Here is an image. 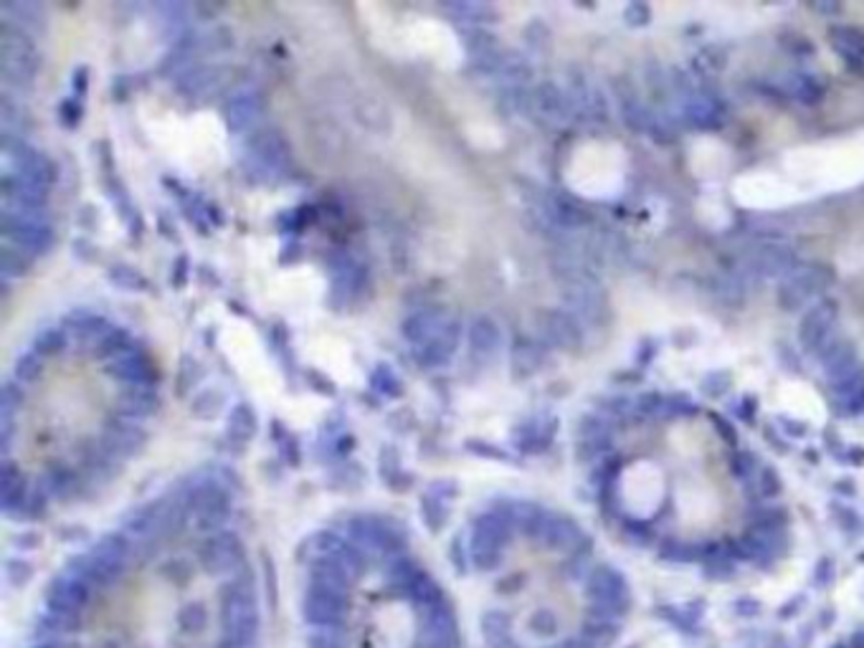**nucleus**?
<instances>
[{"instance_id": "20e7f679", "label": "nucleus", "mask_w": 864, "mask_h": 648, "mask_svg": "<svg viewBox=\"0 0 864 648\" xmlns=\"http://www.w3.org/2000/svg\"><path fill=\"white\" fill-rule=\"evenodd\" d=\"M3 244H11L31 259L46 256L57 244L51 213H0Z\"/></svg>"}, {"instance_id": "1a4fd4ad", "label": "nucleus", "mask_w": 864, "mask_h": 648, "mask_svg": "<svg viewBox=\"0 0 864 648\" xmlns=\"http://www.w3.org/2000/svg\"><path fill=\"white\" fill-rule=\"evenodd\" d=\"M105 370L109 378L120 382L122 388H139V386L155 388V382H158V370H155V365L147 360L137 347L124 353L122 357H117V360L107 363Z\"/></svg>"}, {"instance_id": "5701e85b", "label": "nucleus", "mask_w": 864, "mask_h": 648, "mask_svg": "<svg viewBox=\"0 0 864 648\" xmlns=\"http://www.w3.org/2000/svg\"><path fill=\"white\" fill-rule=\"evenodd\" d=\"M200 380H204V365H200L198 357L183 355L175 375V393L181 398L188 395L191 390H196L200 386Z\"/></svg>"}, {"instance_id": "412c9836", "label": "nucleus", "mask_w": 864, "mask_h": 648, "mask_svg": "<svg viewBox=\"0 0 864 648\" xmlns=\"http://www.w3.org/2000/svg\"><path fill=\"white\" fill-rule=\"evenodd\" d=\"M3 15L8 23H13V26H19L23 30H38L46 26V13L44 8L38 3H26V0H15V3H5L3 5Z\"/></svg>"}, {"instance_id": "0eeeda50", "label": "nucleus", "mask_w": 864, "mask_h": 648, "mask_svg": "<svg viewBox=\"0 0 864 648\" xmlns=\"http://www.w3.org/2000/svg\"><path fill=\"white\" fill-rule=\"evenodd\" d=\"M464 330L466 325L457 322V319H449V322L443 325L429 342H424L422 347H414L416 363L422 365V368H443V365H449L459 353V347H462Z\"/></svg>"}, {"instance_id": "f03ea898", "label": "nucleus", "mask_w": 864, "mask_h": 648, "mask_svg": "<svg viewBox=\"0 0 864 648\" xmlns=\"http://www.w3.org/2000/svg\"><path fill=\"white\" fill-rule=\"evenodd\" d=\"M315 537L302 598L309 648H464L441 585L399 529L355 517Z\"/></svg>"}, {"instance_id": "dca6fc26", "label": "nucleus", "mask_w": 864, "mask_h": 648, "mask_svg": "<svg viewBox=\"0 0 864 648\" xmlns=\"http://www.w3.org/2000/svg\"><path fill=\"white\" fill-rule=\"evenodd\" d=\"M441 11L449 15L451 21L459 23V26H482L495 15L492 5L477 3V0H454V3H443Z\"/></svg>"}, {"instance_id": "b1692460", "label": "nucleus", "mask_w": 864, "mask_h": 648, "mask_svg": "<svg viewBox=\"0 0 864 648\" xmlns=\"http://www.w3.org/2000/svg\"><path fill=\"white\" fill-rule=\"evenodd\" d=\"M31 267H34V259H31V256L19 252V248H13L11 244L0 246V274L5 279L26 277Z\"/></svg>"}, {"instance_id": "aec40b11", "label": "nucleus", "mask_w": 864, "mask_h": 648, "mask_svg": "<svg viewBox=\"0 0 864 648\" xmlns=\"http://www.w3.org/2000/svg\"><path fill=\"white\" fill-rule=\"evenodd\" d=\"M109 327L112 325H109L105 317L92 315V311H74V315L66 319V332L74 334L76 340L89 342V345H95Z\"/></svg>"}, {"instance_id": "cd10ccee", "label": "nucleus", "mask_w": 864, "mask_h": 648, "mask_svg": "<svg viewBox=\"0 0 864 648\" xmlns=\"http://www.w3.org/2000/svg\"><path fill=\"white\" fill-rule=\"evenodd\" d=\"M233 30L226 26V23H218V26L208 28L204 36H198V44H200V51L206 53H223L233 49Z\"/></svg>"}, {"instance_id": "c85d7f7f", "label": "nucleus", "mask_w": 864, "mask_h": 648, "mask_svg": "<svg viewBox=\"0 0 864 648\" xmlns=\"http://www.w3.org/2000/svg\"><path fill=\"white\" fill-rule=\"evenodd\" d=\"M23 405V390L15 380H5L3 390H0V418L3 424H11L15 413L21 411Z\"/></svg>"}, {"instance_id": "423d86ee", "label": "nucleus", "mask_w": 864, "mask_h": 648, "mask_svg": "<svg viewBox=\"0 0 864 648\" xmlns=\"http://www.w3.org/2000/svg\"><path fill=\"white\" fill-rule=\"evenodd\" d=\"M223 122L233 135H252L264 124V112H267V99L259 89H239L233 91L221 107Z\"/></svg>"}, {"instance_id": "f8f14e48", "label": "nucleus", "mask_w": 864, "mask_h": 648, "mask_svg": "<svg viewBox=\"0 0 864 648\" xmlns=\"http://www.w3.org/2000/svg\"><path fill=\"white\" fill-rule=\"evenodd\" d=\"M332 271V289L342 299H355L363 292V286L368 284V269H363V264L350 259L348 254H338L330 259Z\"/></svg>"}, {"instance_id": "2f4dec72", "label": "nucleus", "mask_w": 864, "mask_h": 648, "mask_svg": "<svg viewBox=\"0 0 864 648\" xmlns=\"http://www.w3.org/2000/svg\"><path fill=\"white\" fill-rule=\"evenodd\" d=\"M847 648H864V641H857V644H852V646H847Z\"/></svg>"}, {"instance_id": "9d476101", "label": "nucleus", "mask_w": 864, "mask_h": 648, "mask_svg": "<svg viewBox=\"0 0 864 648\" xmlns=\"http://www.w3.org/2000/svg\"><path fill=\"white\" fill-rule=\"evenodd\" d=\"M447 322H449V311L443 304H424V307L411 311V315L403 319L401 334L414 347H422L424 342H429Z\"/></svg>"}, {"instance_id": "ddd939ff", "label": "nucleus", "mask_w": 864, "mask_h": 648, "mask_svg": "<svg viewBox=\"0 0 864 648\" xmlns=\"http://www.w3.org/2000/svg\"><path fill=\"white\" fill-rule=\"evenodd\" d=\"M464 338H466V345H470V350H472V355H479V357H492L502 345L500 325H497L495 319L487 315H474L470 322H466Z\"/></svg>"}, {"instance_id": "c756f323", "label": "nucleus", "mask_w": 864, "mask_h": 648, "mask_svg": "<svg viewBox=\"0 0 864 648\" xmlns=\"http://www.w3.org/2000/svg\"><path fill=\"white\" fill-rule=\"evenodd\" d=\"M59 117H61V122L66 124V127H76V124L82 122V117H84V105L80 99H64L59 105Z\"/></svg>"}, {"instance_id": "4468645a", "label": "nucleus", "mask_w": 864, "mask_h": 648, "mask_svg": "<svg viewBox=\"0 0 864 648\" xmlns=\"http://www.w3.org/2000/svg\"><path fill=\"white\" fill-rule=\"evenodd\" d=\"M158 411V393L150 386L122 388L120 395V416L130 420H145Z\"/></svg>"}, {"instance_id": "9b49d317", "label": "nucleus", "mask_w": 864, "mask_h": 648, "mask_svg": "<svg viewBox=\"0 0 864 648\" xmlns=\"http://www.w3.org/2000/svg\"><path fill=\"white\" fill-rule=\"evenodd\" d=\"M221 82H223L221 69L198 61V64L188 66L183 74L175 76V91L188 99H204L211 97V94L221 87Z\"/></svg>"}, {"instance_id": "a211bd4d", "label": "nucleus", "mask_w": 864, "mask_h": 648, "mask_svg": "<svg viewBox=\"0 0 864 648\" xmlns=\"http://www.w3.org/2000/svg\"><path fill=\"white\" fill-rule=\"evenodd\" d=\"M226 424H229L226 433H229L231 439H236L239 443L252 441L256 431H259V418H256V411L248 403L233 405V408L229 411V418H226Z\"/></svg>"}, {"instance_id": "2eb2a0df", "label": "nucleus", "mask_w": 864, "mask_h": 648, "mask_svg": "<svg viewBox=\"0 0 864 648\" xmlns=\"http://www.w3.org/2000/svg\"><path fill=\"white\" fill-rule=\"evenodd\" d=\"M0 122H3V135L26 137L34 130V117L21 99L11 97V91H3L0 97Z\"/></svg>"}, {"instance_id": "393cba45", "label": "nucleus", "mask_w": 864, "mask_h": 648, "mask_svg": "<svg viewBox=\"0 0 864 648\" xmlns=\"http://www.w3.org/2000/svg\"><path fill=\"white\" fill-rule=\"evenodd\" d=\"M370 388L386 398L403 395V380L399 378V372H396L391 365H384V363L376 365V368L370 370Z\"/></svg>"}, {"instance_id": "bb28decb", "label": "nucleus", "mask_w": 864, "mask_h": 648, "mask_svg": "<svg viewBox=\"0 0 864 648\" xmlns=\"http://www.w3.org/2000/svg\"><path fill=\"white\" fill-rule=\"evenodd\" d=\"M107 277L122 292H147V279L135 267H130V264H112Z\"/></svg>"}, {"instance_id": "4be33fe9", "label": "nucleus", "mask_w": 864, "mask_h": 648, "mask_svg": "<svg viewBox=\"0 0 864 648\" xmlns=\"http://www.w3.org/2000/svg\"><path fill=\"white\" fill-rule=\"evenodd\" d=\"M44 370H46L44 357L36 355L34 350H28V353H23V355L15 357L13 380L19 382V386H34V382H38V380L44 378Z\"/></svg>"}, {"instance_id": "7ed1b4c3", "label": "nucleus", "mask_w": 864, "mask_h": 648, "mask_svg": "<svg viewBox=\"0 0 864 648\" xmlns=\"http://www.w3.org/2000/svg\"><path fill=\"white\" fill-rule=\"evenodd\" d=\"M41 57L34 44V36L13 23L3 21L0 28V76H3L5 91H31L36 84Z\"/></svg>"}, {"instance_id": "7c9ffc66", "label": "nucleus", "mask_w": 864, "mask_h": 648, "mask_svg": "<svg viewBox=\"0 0 864 648\" xmlns=\"http://www.w3.org/2000/svg\"><path fill=\"white\" fill-rule=\"evenodd\" d=\"M218 13H221V5H211V3L191 5V15H196V19H204V21H214Z\"/></svg>"}, {"instance_id": "6ab92c4d", "label": "nucleus", "mask_w": 864, "mask_h": 648, "mask_svg": "<svg viewBox=\"0 0 864 648\" xmlns=\"http://www.w3.org/2000/svg\"><path fill=\"white\" fill-rule=\"evenodd\" d=\"M226 403H229V395L221 388H204L193 395L191 401V416L198 420H216L223 416Z\"/></svg>"}, {"instance_id": "a878e982", "label": "nucleus", "mask_w": 864, "mask_h": 648, "mask_svg": "<svg viewBox=\"0 0 864 648\" xmlns=\"http://www.w3.org/2000/svg\"><path fill=\"white\" fill-rule=\"evenodd\" d=\"M66 330H61V327H46L34 338V353L41 355L44 360L46 357H57L66 350Z\"/></svg>"}, {"instance_id": "6e6552de", "label": "nucleus", "mask_w": 864, "mask_h": 648, "mask_svg": "<svg viewBox=\"0 0 864 648\" xmlns=\"http://www.w3.org/2000/svg\"><path fill=\"white\" fill-rule=\"evenodd\" d=\"M97 441L102 443V449L109 456H114L117 462H124V459H132L139 449L145 447L147 436L143 428L135 424V420L120 416V418L107 420Z\"/></svg>"}, {"instance_id": "f3484780", "label": "nucleus", "mask_w": 864, "mask_h": 648, "mask_svg": "<svg viewBox=\"0 0 864 648\" xmlns=\"http://www.w3.org/2000/svg\"><path fill=\"white\" fill-rule=\"evenodd\" d=\"M92 347V355L97 357V360H105V363H112L117 357H122L124 353H130V350H135V342H132L130 332L122 330V327H109V330L99 338L95 345Z\"/></svg>"}, {"instance_id": "39448f33", "label": "nucleus", "mask_w": 864, "mask_h": 648, "mask_svg": "<svg viewBox=\"0 0 864 648\" xmlns=\"http://www.w3.org/2000/svg\"><path fill=\"white\" fill-rule=\"evenodd\" d=\"M248 168L264 178L282 175L287 168H292V147L290 139L275 124H261L246 139Z\"/></svg>"}, {"instance_id": "f257e3e1", "label": "nucleus", "mask_w": 864, "mask_h": 648, "mask_svg": "<svg viewBox=\"0 0 864 648\" xmlns=\"http://www.w3.org/2000/svg\"><path fill=\"white\" fill-rule=\"evenodd\" d=\"M143 510L158 596L132 585L127 535L109 533L51 583L36 648H264L244 540L229 527L204 529L191 552L168 550L188 512L185 489Z\"/></svg>"}]
</instances>
